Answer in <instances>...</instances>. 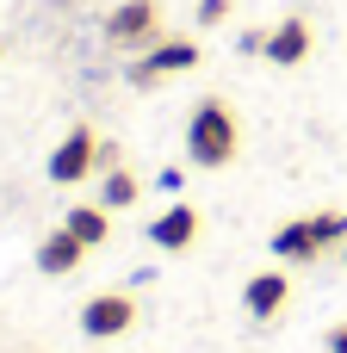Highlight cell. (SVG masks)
Returning <instances> with one entry per match:
<instances>
[{
	"mask_svg": "<svg viewBox=\"0 0 347 353\" xmlns=\"http://www.w3.org/2000/svg\"><path fill=\"white\" fill-rule=\"evenodd\" d=\"M236 149H242L236 112H230L224 99H199L192 118H186V155H192V168H230Z\"/></svg>",
	"mask_w": 347,
	"mask_h": 353,
	"instance_id": "1",
	"label": "cell"
},
{
	"mask_svg": "<svg viewBox=\"0 0 347 353\" xmlns=\"http://www.w3.org/2000/svg\"><path fill=\"white\" fill-rule=\"evenodd\" d=\"M106 43L112 50H155L161 43V0H118L106 12Z\"/></svg>",
	"mask_w": 347,
	"mask_h": 353,
	"instance_id": "2",
	"label": "cell"
},
{
	"mask_svg": "<svg viewBox=\"0 0 347 353\" xmlns=\"http://www.w3.org/2000/svg\"><path fill=\"white\" fill-rule=\"evenodd\" d=\"M93 168H99V137H93L87 124H75V130L50 149V180H56V186H81Z\"/></svg>",
	"mask_w": 347,
	"mask_h": 353,
	"instance_id": "3",
	"label": "cell"
},
{
	"mask_svg": "<svg viewBox=\"0 0 347 353\" xmlns=\"http://www.w3.org/2000/svg\"><path fill=\"white\" fill-rule=\"evenodd\" d=\"M130 323H137V298L130 292H99V298L81 304V335H93V341H112Z\"/></svg>",
	"mask_w": 347,
	"mask_h": 353,
	"instance_id": "4",
	"label": "cell"
},
{
	"mask_svg": "<svg viewBox=\"0 0 347 353\" xmlns=\"http://www.w3.org/2000/svg\"><path fill=\"white\" fill-rule=\"evenodd\" d=\"M149 242H155L161 254H180V248H192V242H199V205H168V211L149 223Z\"/></svg>",
	"mask_w": 347,
	"mask_h": 353,
	"instance_id": "5",
	"label": "cell"
},
{
	"mask_svg": "<svg viewBox=\"0 0 347 353\" xmlns=\"http://www.w3.org/2000/svg\"><path fill=\"white\" fill-rule=\"evenodd\" d=\"M242 304H248V316H255V323H273V316L292 304V279H286L279 267H273V273H255V279L242 285Z\"/></svg>",
	"mask_w": 347,
	"mask_h": 353,
	"instance_id": "6",
	"label": "cell"
},
{
	"mask_svg": "<svg viewBox=\"0 0 347 353\" xmlns=\"http://www.w3.org/2000/svg\"><path fill=\"white\" fill-rule=\"evenodd\" d=\"M273 254L279 261H317V254H329V242H323L317 217H292V223L273 230Z\"/></svg>",
	"mask_w": 347,
	"mask_h": 353,
	"instance_id": "7",
	"label": "cell"
},
{
	"mask_svg": "<svg viewBox=\"0 0 347 353\" xmlns=\"http://www.w3.org/2000/svg\"><path fill=\"white\" fill-rule=\"evenodd\" d=\"M310 56V25L298 19V12H286L273 31H267V62H279V68H298Z\"/></svg>",
	"mask_w": 347,
	"mask_h": 353,
	"instance_id": "8",
	"label": "cell"
},
{
	"mask_svg": "<svg viewBox=\"0 0 347 353\" xmlns=\"http://www.w3.org/2000/svg\"><path fill=\"white\" fill-rule=\"evenodd\" d=\"M87 254H93V248H87L81 236H68V230H50V236L37 242V267H43L50 279H62V273H75V267H81Z\"/></svg>",
	"mask_w": 347,
	"mask_h": 353,
	"instance_id": "9",
	"label": "cell"
},
{
	"mask_svg": "<svg viewBox=\"0 0 347 353\" xmlns=\"http://www.w3.org/2000/svg\"><path fill=\"white\" fill-rule=\"evenodd\" d=\"M149 62H155V74H192L199 62H205V50L192 43V37H161L155 50H143Z\"/></svg>",
	"mask_w": 347,
	"mask_h": 353,
	"instance_id": "10",
	"label": "cell"
},
{
	"mask_svg": "<svg viewBox=\"0 0 347 353\" xmlns=\"http://www.w3.org/2000/svg\"><path fill=\"white\" fill-rule=\"evenodd\" d=\"M62 230H68V236H81L87 248H106V236H112V211H106V205H68Z\"/></svg>",
	"mask_w": 347,
	"mask_h": 353,
	"instance_id": "11",
	"label": "cell"
},
{
	"mask_svg": "<svg viewBox=\"0 0 347 353\" xmlns=\"http://www.w3.org/2000/svg\"><path fill=\"white\" fill-rule=\"evenodd\" d=\"M143 199V180L130 174V168H106V180H99V205L106 211H130Z\"/></svg>",
	"mask_w": 347,
	"mask_h": 353,
	"instance_id": "12",
	"label": "cell"
},
{
	"mask_svg": "<svg viewBox=\"0 0 347 353\" xmlns=\"http://www.w3.org/2000/svg\"><path fill=\"white\" fill-rule=\"evenodd\" d=\"M230 6H236V0H199V6H192V19H199V25H224V19H230Z\"/></svg>",
	"mask_w": 347,
	"mask_h": 353,
	"instance_id": "13",
	"label": "cell"
},
{
	"mask_svg": "<svg viewBox=\"0 0 347 353\" xmlns=\"http://www.w3.org/2000/svg\"><path fill=\"white\" fill-rule=\"evenodd\" d=\"M124 74H130V87H155V81H161V74H155V62H149V56H143V62H130V68H124Z\"/></svg>",
	"mask_w": 347,
	"mask_h": 353,
	"instance_id": "14",
	"label": "cell"
},
{
	"mask_svg": "<svg viewBox=\"0 0 347 353\" xmlns=\"http://www.w3.org/2000/svg\"><path fill=\"white\" fill-rule=\"evenodd\" d=\"M180 180H186L180 168H161V174H155V186H161V192H180Z\"/></svg>",
	"mask_w": 347,
	"mask_h": 353,
	"instance_id": "15",
	"label": "cell"
},
{
	"mask_svg": "<svg viewBox=\"0 0 347 353\" xmlns=\"http://www.w3.org/2000/svg\"><path fill=\"white\" fill-rule=\"evenodd\" d=\"M329 353H347V323H335V329H329Z\"/></svg>",
	"mask_w": 347,
	"mask_h": 353,
	"instance_id": "16",
	"label": "cell"
},
{
	"mask_svg": "<svg viewBox=\"0 0 347 353\" xmlns=\"http://www.w3.org/2000/svg\"><path fill=\"white\" fill-rule=\"evenodd\" d=\"M341 261H347V248H341Z\"/></svg>",
	"mask_w": 347,
	"mask_h": 353,
	"instance_id": "17",
	"label": "cell"
}]
</instances>
